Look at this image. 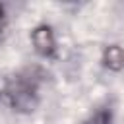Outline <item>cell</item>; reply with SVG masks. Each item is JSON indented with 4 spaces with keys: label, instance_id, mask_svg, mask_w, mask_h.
Masks as SVG:
<instances>
[{
    "label": "cell",
    "instance_id": "obj_2",
    "mask_svg": "<svg viewBox=\"0 0 124 124\" xmlns=\"http://www.w3.org/2000/svg\"><path fill=\"white\" fill-rule=\"evenodd\" d=\"M31 39H33V45H35V48H37L39 54L50 56L54 52V37H52V29L50 27H46V25L37 27L33 31Z\"/></svg>",
    "mask_w": 124,
    "mask_h": 124
},
{
    "label": "cell",
    "instance_id": "obj_3",
    "mask_svg": "<svg viewBox=\"0 0 124 124\" xmlns=\"http://www.w3.org/2000/svg\"><path fill=\"white\" fill-rule=\"evenodd\" d=\"M105 64L110 70H120L124 66V50L120 46H108L105 52Z\"/></svg>",
    "mask_w": 124,
    "mask_h": 124
},
{
    "label": "cell",
    "instance_id": "obj_1",
    "mask_svg": "<svg viewBox=\"0 0 124 124\" xmlns=\"http://www.w3.org/2000/svg\"><path fill=\"white\" fill-rule=\"evenodd\" d=\"M39 70H25L17 74L14 79L8 81L4 89V99L10 107L17 110H31L37 103V89H39Z\"/></svg>",
    "mask_w": 124,
    "mask_h": 124
},
{
    "label": "cell",
    "instance_id": "obj_4",
    "mask_svg": "<svg viewBox=\"0 0 124 124\" xmlns=\"http://www.w3.org/2000/svg\"><path fill=\"white\" fill-rule=\"evenodd\" d=\"M85 124H110V114H108L107 110H99V112H95Z\"/></svg>",
    "mask_w": 124,
    "mask_h": 124
}]
</instances>
